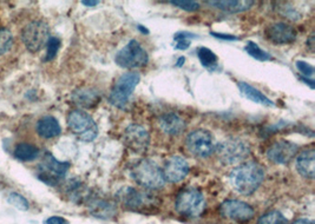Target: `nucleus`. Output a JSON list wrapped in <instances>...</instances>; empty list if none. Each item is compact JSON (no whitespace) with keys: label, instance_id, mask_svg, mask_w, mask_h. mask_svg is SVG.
<instances>
[{"label":"nucleus","instance_id":"nucleus-25","mask_svg":"<svg viewBox=\"0 0 315 224\" xmlns=\"http://www.w3.org/2000/svg\"><path fill=\"white\" fill-rule=\"evenodd\" d=\"M198 57L200 63L203 67H206L209 71H215L218 69V58L210 49L201 46L198 49Z\"/></svg>","mask_w":315,"mask_h":224},{"label":"nucleus","instance_id":"nucleus-16","mask_svg":"<svg viewBox=\"0 0 315 224\" xmlns=\"http://www.w3.org/2000/svg\"><path fill=\"white\" fill-rule=\"evenodd\" d=\"M189 164L187 159L182 156H171L164 163L163 176L166 182L169 183H178L183 181L189 173Z\"/></svg>","mask_w":315,"mask_h":224},{"label":"nucleus","instance_id":"nucleus-34","mask_svg":"<svg viewBox=\"0 0 315 224\" xmlns=\"http://www.w3.org/2000/svg\"><path fill=\"white\" fill-rule=\"evenodd\" d=\"M295 65L298 67V70L303 74L305 78H310L313 77L314 74V66L310 65V64L302 62V60H296Z\"/></svg>","mask_w":315,"mask_h":224},{"label":"nucleus","instance_id":"nucleus-32","mask_svg":"<svg viewBox=\"0 0 315 224\" xmlns=\"http://www.w3.org/2000/svg\"><path fill=\"white\" fill-rule=\"evenodd\" d=\"M46 46H48V50H46L45 62H51V60L56 58L57 53L59 51L60 40L57 37H50Z\"/></svg>","mask_w":315,"mask_h":224},{"label":"nucleus","instance_id":"nucleus-28","mask_svg":"<svg viewBox=\"0 0 315 224\" xmlns=\"http://www.w3.org/2000/svg\"><path fill=\"white\" fill-rule=\"evenodd\" d=\"M257 224H288V219L280 211L270 210L261 216Z\"/></svg>","mask_w":315,"mask_h":224},{"label":"nucleus","instance_id":"nucleus-38","mask_svg":"<svg viewBox=\"0 0 315 224\" xmlns=\"http://www.w3.org/2000/svg\"><path fill=\"white\" fill-rule=\"evenodd\" d=\"M292 224H314V222L312 221V219H308V218H299L293 222Z\"/></svg>","mask_w":315,"mask_h":224},{"label":"nucleus","instance_id":"nucleus-17","mask_svg":"<svg viewBox=\"0 0 315 224\" xmlns=\"http://www.w3.org/2000/svg\"><path fill=\"white\" fill-rule=\"evenodd\" d=\"M88 208L92 216L101 219H111L117 215V204L105 197H89Z\"/></svg>","mask_w":315,"mask_h":224},{"label":"nucleus","instance_id":"nucleus-18","mask_svg":"<svg viewBox=\"0 0 315 224\" xmlns=\"http://www.w3.org/2000/svg\"><path fill=\"white\" fill-rule=\"evenodd\" d=\"M71 98H72L74 104L80 106V108L91 109L99 104V102H101L102 99V96L101 92H99L97 88L81 87L72 92Z\"/></svg>","mask_w":315,"mask_h":224},{"label":"nucleus","instance_id":"nucleus-12","mask_svg":"<svg viewBox=\"0 0 315 224\" xmlns=\"http://www.w3.org/2000/svg\"><path fill=\"white\" fill-rule=\"evenodd\" d=\"M220 214L224 218L236 223L245 224L252 221L255 216V210L246 202L239 200H227L220 205Z\"/></svg>","mask_w":315,"mask_h":224},{"label":"nucleus","instance_id":"nucleus-9","mask_svg":"<svg viewBox=\"0 0 315 224\" xmlns=\"http://www.w3.org/2000/svg\"><path fill=\"white\" fill-rule=\"evenodd\" d=\"M50 38L49 25L43 20H33L21 31V39L30 52H38L48 44Z\"/></svg>","mask_w":315,"mask_h":224},{"label":"nucleus","instance_id":"nucleus-6","mask_svg":"<svg viewBox=\"0 0 315 224\" xmlns=\"http://www.w3.org/2000/svg\"><path fill=\"white\" fill-rule=\"evenodd\" d=\"M139 81H141V76L138 72L130 71L123 73L114 81L109 96V102L118 109H125Z\"/></svg>","mask_w":315,"mask_h":224},{"label":"nucleus","instance_id":"nucleus-14","mask_svg":"<svg viewBox=\"0 0 315 224\" xmlns=\"http://www.w3.org/2000/svg\"><path fill=\"white\" fill-rule=\"evenodd\" d=\"M299 147L289 141H277L268 148L267 158L274 164H288L298 154Z\"/></svg>","mask_w":315,"mask_h":224},{"label":"nucleus","instance_id":"nucleus-19","mask_svg":"<svg viewBox=\"0 0 315 224\" xmlns=\"http://www.w3.org/2000/svg\"><path fill=\"white\" fill-rule=\"evenodd\" d=\"M159 126L164 133L170 135V136H177V135L183 132L187 124L177 113L168 112L159 118Z\"/></svg>","mask_w":315,"mask_h":224},{"label":"nucleus","instance_id":"nucleus-3","mask_svg":"<svg viewBox=\"0 0 315 224\" xmlns=\"http://www.w3.org/2000/svg\"><path fill=\"white\" fill-rule=\"evenodd\" d=\"M117 198L125 209L136 212H150L156 210L160 201L151 194L135 189L132 187H123L117 193Z\"/></svg>","mask_w":315,"mask_h":224},{"label":"nucleus","instance_id":"nucleus-29","mask_svg":"<svg viewBox=\"0 0 315 224\" xmlns=\"http://www.w3.org/2000/svg\"><path fill=\"white\" fill-rule=\"evenodd\" d=\"M13 45V35L7 28H0V56L5 55Z\"/></svg>","mask_w":315,"mask_h":224},{"label":"nucleus","instance_id":"nucleus-41","mask_svg":"<svg viewBox=\"0 0 315 224\" xmlns=\"http://www.w3.org/2000/svg\"><path fill=\"white\" fill-rule=\"evenodd\" d=\"M184 62H185V58H184V57H183V56L180 57V58L177 59L176 67H181V66H183V65H184Z\"/></svg>","mask_w":315,"mask_h":224},{"label":"nucleus","instance_id":"nucleus-35","mask_svg":"<svg viewBox=\"0 0 315 224\" xmlns=\"http://www.w3.org/2000/svg\"><path fill=\"white\" fill-rule=\"evenodd\" d=\"M210 34L213 37L221 39V40H228V41H234V40H239L238 37L232 34H227V33H217V32H210Z\"/></svg>","mask_w":315,"mask_h":224},{"label":"nucleus","instance_id":"nucleus-8","mask_svg":"<svg viewBox=\"0 0 315 224\" xmlns=\"http://www.w3.org/2000/svg\"><path fill=\"white\" fill-rule=\"evenodd\" d=\"M67 126L84 142H92L98 136V126L91 115L83 110H73L67 116Z\"/></svg>","mask_w":315,"mask_h":224},{"label":"nucleus","instance_id":"nucleus-7","mask_svg":"<svg viewBox=\"0 0 315 224\" xmlns=\"http://www.w3.org/2000/svg\"><path fill=\"white\" fill-rule=\"evenodd\" d=\"M114 62L122 69H139L149 62V55L142 44L132 39L117 52Z\"/></svg>","mask_w":315,"mask_h":224},{"label":"nucleus","instance_id":"nucleus-30","mask_svg":"<svg viewBox=\"0 0 315 224\" xmlns=\"http://www.w3.org/2000/svg\"><path fill=\"white\" fill-rule=\"evenodd\" d=\"M280 5H282V6L278 7V12L281 14V17L288 18V19H291L293 21L301 19V17H302L301 13H300L294 6L291 5V4L281 3Z\"/></svg>","mask_w":315,"mask_h":224},{"label":"nucleus","instance_id":"nucleus-4","mask_svg":"<svg viewBox=\"0 0 315 224\" xmlns=\"http://www.w3.org/2000/svg\"><path fill=\"white\" fill-rule=\"evenodd\" d=\"M175 209L184 217L195 218L203 214L206 209V200L199 189L188 187L177 194L175 201Z\"/></svg>","mask_w":315,"mask_h":224},{"label":"nucleus","instance_id":"nucleus-33","mask_svg":"<svg viewBox=\"0 0 315 224\" xmlns=\"http://www.w3.org/2000/svg\"><path fill=\"white\" fill-rule=\"evenodd\" d=\"M170 4L181 10L188 11V12H195L201 7L198 2H192V0H171Z\"/></svg>","mask_w":315,"mask_h":224},{"label":"nucleus","instance_id":"nucleus-15","mask_svg":"<svg viewBox=\"0 0 315 224\" xmlns=\"http://www.w3.org/2000/svg\"><path fill=\"white\" fill-rule=\"evenodd\" d=\"M124 141L129 149L142 154L148 150L150 144V135L144 126L139 124H131L124 131Z\"/></svg>","mask_w":315,"mask_h":224},{"label":"nucleus","instance_id":"nucleus-13","mask_svg":"<svg viewBox=\"0 0 315 224\" xmlns=\"http://www.w3.org/2000/svg\"><path fill=\"white\" fill-rule=\"evenodd\" d=\"M264 34L268 40L275 45L292 44L298 38V31L287 23H273L264 28Z\"/></svg>","mask_w":315,"mask_h":224},{"label":"nucleus","instance_id":"nucleus-20","mask_svg":"<svg viewBox=\"0 0 315 224\" xmlns=\"http://www.w3.org/2000/svg\"><path fill=\"white\" fill-rule=\"evenodd\" d=\"M296 170L305 178L312 180L315 175V150L313 148L306 149L296 157Z\"/></svg>","mask_w":315,"mask_h":224},{"label":"nucleus","instance_id":"nucleus-27","mask_svg":"<svg viewBox=\"0 0 315 224\" xmlns=\"http://www.w3.org/2000/svg\"><path fill=\"white\" fill-rule=\"evenodd\" d=\"M198 38V35H195L194 33H190V32H177L174 35V40H175V50H180V51H185V50L189 49L190 46V40L191 39Z\"/></svg>","mask_w":315,"mask_h":224},{"label":"nucleus","instance_id":"nucleus-23","mask_svg":"<svg viewBox=\"0 0 315 224\" xmlns=\"http://www.w3.org/2000/svg\"><path fill=\"white\" fill-rule=\"evenodd\" d=\"M209 6L215 7L221 11H224L227 13H240L248 11L250 7L254 5V2L252 0H221V2H206Z\"/></svg>","mask_w":315,"mask_h":224},{"label":"nucleus","instance_id":"nucleus-11","mask_svg":"<svg viewBox=\"0 0 315 224\" xmlns=\"http://www.w3.org/2000/svg\"><path fill=\"white\" fill-rule=\"evenodd\" d=\"M70 169L69 162H60L51 154H46L43 159V163L41 164V178L43 182L48 184V186L55 187L65 177L67 170Z\"/></svg>","mask_w":315,"mask_h":224},{"label":"nucleus","instance_id":"nucleus-21","mask_svg":"<svg viewBox=\"0 0 315 224\" xmlns=\"http://www.w3.org/2000/svg\"><path fill=\"white\" fill-rule=\"evenodd\" d=\"M238 86L240 94H241L245 98L248 99V101H252L254 103H256V104L267 106V108H274L275 106L273 101H270L263 92H261L259 88L254 87L253 85L246 83V81H239Z\"/></svg>","mask_w":315,"mask_h":224},{"label":"nucleus","instance_id":"nucleus-1","mask_svg":"<svg viewBox=\"0 0 315 224\" xmlns=\"http://www.w3.org/2000/svg\"><path fill=\"white\" fill-rule=\"evenodd\" d=\"M264 180V170L259 163L246 162L229 173V182L236 193L250 196L259 189Z\"/></svg>","mask_w":315,"mask_h":224},{"label":"nucleus","instance_id":"nucleus-5","mask_svg":"<svg viewBox=\"0 0 315 224\" xmlns=\"http://www.w3.org/2000/svg\"><path fill=\"white\" fill-rule=\"evenodd\" d=\"M222 164L235 165L245 161L250 155V147L246 141L240 138H227L215 148Z\"/></svg>","mask_w":315,"mask_h":224},{"label":"nucleus","instance_id":"nucleus-39","mask_svg":"<svg viewBox=\"0 0 315 224\" xmlns=\"http://www.w3.org/2000/svg\"><path fill=\"white\" fill-rule=\"evenodd\" d=\"M307 46H308L310 52L314 51V35L313 34L310 35V37L308 38V40H307Z\"/></svg>","mask_w":315,"mask_h":224},{"label":"nucleus","instance_id":"nucleus-42","mask_svg":"<svg viewBox=\"0 0 315 224\" xmlns=\"http://www.w3.org/2000/svg\"><path fill=\"white\" fill-rule=\"evenodd\" d=\"M137 28H138V30H139V31H141V32H142V33H143V34H149V33H150V32H149V30H148V28H146V27H144V26H142V25H138V26H137Z\"/></svg>","mask_w":315,"mask_h":224},{"label":"nucleus","instance_id":"nucleus-40","mask_svg":"<svg viewBox=\"0 0 315 224\" xmlns=\"http://www.w3.org/2000/svg\"><path fill=\"white\" fill-rule=\"evenodd\" d=\"M300 79H301L303 83L308 84L310 88H314V80L313 79H308V78H305V77H300Z\"/></svg>","mask_w":315,"mask_h":224},{"label":"nucleus","instance_id":"nucleus-22","mask_svg":"<svg viewBox=\"0 0 315 224\" xmlns=\"http://www.w3.org/2000/svg\"><path fill=\"white\" fill-rule=\"evenodd\" d=\"M35 130H37L39 136L45 138V140L55 138L62 133V126H60L58 120L52 116H45L39 119L37 125H35Z\"/></svg>","mask_w":315,"mask_h":224},{"label":"nucleus","instance_id":"nucleus-10","mask_svg":"<svg viewBox=\"0 0 315 224\" xmlns=\"http://www.w3.org/2000/svg\"><path fill=\"white\" fill-rule=\"evenodd\" d=\"M185 145L188 151L198 158L209 157L216 148L213 133L206 129H198L189 133Z\"/></svg>","mask_w":315,"mask_h":224},{"label":"nucleus","instance_id":"nucleus-36","mask_svg":"<svg viewBox=\"0 0 315 224\" xmlns=\"http://www.w3.org/2000/svg\"><path fill=\"white\" fill-rule=\"evenodd\" d=\"M45 224H69V221L59 216H52L45 221Z\"/></svg>","mask_w":315,"mask_h":224},{"label":"nucleus","instance_id":"nucleus-24","mask_svg":"<svg viewBox=\"0 0 315 224\" xmlns=\"http://www.w3.org/2000/svg\"><path fill=\"white\" fill-rule=\"evenodd\" d=\"M13 155L21 162H32L39 156V149L30 143H19L14 149Z\"/></svg>","mask_w":315,"mask_h":224},{"label":"nucleus","instance_id":"nucleus-26","mask_svg":"<svg viewBox=\"0 0 315 224\" xmlns=\"http://www.w3.org/2000/svg\"><path fill=\"white\" fill-rule=\"evenodd\" d=\"M245 51L248 53L250 57H253L254 59L259 60V62H269V60H273L274 57L268 53L267 51H264L263 49H261L256 42H254L252 40L247 41V44L245 46Z\"/></svg>","mask_w":315,"mask_h":224},{"label":"nucleus","instance_id":"nucleus-31","mask_svg":"<svg viewBox=\"0 0 315 224\" xmlns=\"http://www.w3.org/2000/svg\"><path fill=\"white\" fill-rule=\"evenodd\" d=\"M7 202L11 205H13L14 208L19 209L21 211H26L30 208V204H28V201L21 195L17 193H11L9 196H7Z\"/></svg>","mask_w":315,"mask_h":224},{"label":"nucleus","instance_id":"nucleus-2","mask_svg":"<svg viewBox=\"0 0 315 224\" xmlns=\"http://www.w3.org/2000/svg\"><path fill=\"white\" fill-rule=\"evenodd\" d=\"M130 177L146 190L162 189L166 184L163 171L151 159H141L130 168Z\"/></svg>","mask_w":315,"mask_h":224},{"label":"nucleus","instance_id":"nucleus-37","mask_svg":"<svg viewBox=\"0 0 315 224\" xmlns=\"http://www.w3.org/2000/svg\"><path fill=\"white\" fill-rule=\"evenodd\" d=\"M82 4H83L84 6H88V7H95V6L98 5L99 2L98 0H83Z\"/></svg>","mask_w":315,"mask_h":224}]
</instances>
